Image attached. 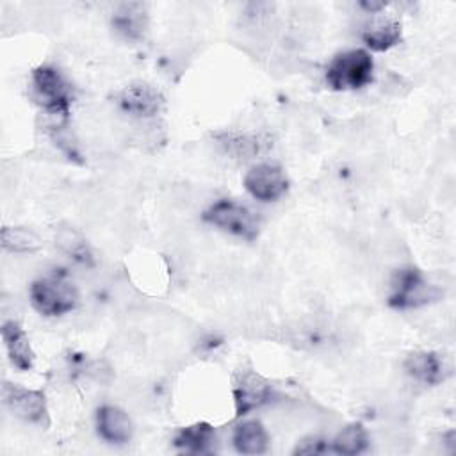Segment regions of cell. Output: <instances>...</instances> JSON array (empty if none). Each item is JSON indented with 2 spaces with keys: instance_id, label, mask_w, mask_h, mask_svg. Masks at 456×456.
Returning <instances> with one entry per match:
<instances>
[{
  "instance_id": "6da1fadb",
  "label": "cell",
  "mask_w": 456,
  "mask_h": 456,
  "mask_svg": "<svg viewBox=\"0 0 456 456\" xmlns=\"http://www.w3.org/2000/svg\"><path fill=\"white\" fill-rule=\"evenodd\" d=\"M30 303L41 315H64L78 305V290L73 281L68 280L64 271L52 273L32 281Z\"/></svg>"
},
{
  "instance_id": "7a4b0ae2",
  "label": "cell",
  "mask_w": 456,
  "mask_h": 456,
  "mask_svg": "<svg viewBox=\"0 0 456 456\" xmlns=\"http://www.w3.org/2000/svg\"><path fill=\"white\" fill-rule=\"evenodd\" d=\"M372 71L374 61L367 50H346L326 66V84L335 91L360 89L372 80Z\"/></svg>"
},
{
  "instance_id": "3957f363",
  "label": "cell",
  "mask_w": 456,
  "mask_h": 456,
  "mask_svg": "<svg viewBox=\"0 0 456 456\" xmlns=\"http://www.w3.org/2000/svg\"><path fill=\"white\" fill-rule=\"evenodd\" d=\"M30 82H32L34 98L43 107V110L50 116L68 119L73 96H71V86L66 82L61 71L48 64L37 66L32 71Z\"/></svg>"
},
{
  "instance_id": "277c9868",
  "label": "cell",
  "mask_w": 456,
  "mask_h": 456,
  "mask_svg": "<svg viewBox=\"0 0 456 456\" xmlns=\"http://www.w3.org/2000/svg\"><path fill=\"white\" fill-rule=\"evenodd\" d=\"M203 221L246 240H255L260 232L258 216L233 200H219L210 205L203 212Z\"/></svg>"
},
{
  "instance_id": "5b68a950",
  "label": "cell",
  "mask_w": 456,
  "mask_h": 456,
  "mask_svg": "<svg viewBox=\"0 0 456 456\" xmlns=\"http://www.w3.org/2000/svg\"><path fill=\"white\" fill-rule=\"evenodd\" d=\"M390 296L388 305L397 310L404 308H417L435 301L440 292L429 285L422 273L415 267H403L399 269L390 283Z\"/></svg>"
},
{
  "instance_id": "8992f818",
  "label": "cell",
  "mask_w": 456,
  "mask_h": 456,
  "mask_svg": "<svg viewBox=\"0 0 456 456\" xmlns=\"http://www.w3.org/2000/svg\"><path fill=\"white\" fill-rule=\"evenodd\" d=\"M2 397L5 406L20 419L48 426V408H46V397L41 390H30L23 388L12 383H4Z\"/></svg>"
},
{
  "instance_id": "52a82bcc",
  "label": "cell",
  "mask_w": 456,
  "mask_h": 456,
  "mask_svg": "<svg viewBox=\"0 0 456 456\" xmlns=\"http://www.w3.org/2000/svg\"><path fill=\"white\" fill-rule=\"evenodd\" d=\"M246 191L258 201H276L287 189L289 180L285 171L276 164H256L244 176Z\"/></svg>"
},
{
  "instance_id": "ba28073f",
  "label": "cell",
  "mask_w": 456,
  "mask_h": 456,
  "mask_svg": "<svg viewBox=\"0 0 456 456\" xmlns=\"http://www.w3.org/2000/svg\"><path fill=\"white\" fill-rule=\"evenodd\" d=\"M271 397V385L265 378L255 370H242L235 378L233 399H235V415L242 417L251 410L262 406Z\"/></svg>"
},
{
  "instance_id": "9c48e42d",
  "label": "cell",
  "mask_w": 456,
  "mask_h": 456,
  "mask_svg": "<svg viewBox=\"0 0 456 456\" xmlns=\"http://www.w3.org/2000/svg\"><path fill=\"white\" fill-rule=\"evenodd\" d=\"M164 105L162 94L150 84L135 82L126 86L119 94V107L139 118H150L155 116Z\"/></svg>"
},
{
  "instance_id": "30bf717a",
  "label": "cell",
  "mask_w": 456,
  "mask_h": 456,
  "mask_svg": "<svg viewBox=\"0 0 456 456\" xmlns=\"http://www.w3.org/2000/svg\"><path fill=\"white\" fill-rule=\"evenodd\" d=\"M98 435L109 444H126L132 438V420L118 406L103 404L96 411Z\"/></svg>"
},
{
  "instance_id": "8fae6325",
  "label": "cell",
  "mask_w": 456,
  "mask_h": 456,
  "mask_svg": "<svg viewBox=\"0 0 456 456\" xmlns=\"http://www.w3.org/2000/svg\"><path fill=\"white\" fill-rule=\"evenodd\" d=\"M2 340L11 363L20 370H30L34 365V353L25 330L16 321H5L2 324Z\"/></svg>"
},
{
  "instance_id": "7c38bea8",
  "label": "cell",
  "mask_w": 456,
  "mask_h": 456,
  "mask_svg": "<svg viewBox=\"0 0 456 456\" xmlns=\"http://www.w3.org/2000/svg\"><path fill=\"white\" fill-rule=\"evenodd\" d=\"M406 372L420 383L438 385L445 378L444 362L436 353L431 351H417L408 354L404 360Z\"/></svg>"
},
{
  "instance_id": "4fadbf2b",
  "label": "cell",
  "mask_w": 456,
  "mask_h": 456,
  "mask_svg": "<svg viewBox=\"0 0 456 456\" xmlns=\"http://www.w3.org/2000/svg\"><path fill=\"white\" fill-rule=\"evenodd\" d=\"M233 445L240 454H264L269 447V435L262 422L246 420L235 428Z\"/></svg>"
},
{
  "instance_id": "5bb4252c",
  "label": "cell",
  "mask_w": 456,
  "mask_h": 456,
  "mask_svg": "<svg viewBox=\"0 0 456 456\" xmlns=\"http://www.w3.org/2000/svg\"><path fill=\"white\" fill-rule=\"evenodd\" d=\"M112 27L126 39H141L146 30V11L142 4H123L112 16Z\"/></svg>"
},
{
  "instance_id": "9a60e30c",
  "label": "cell",
  "mask_w": 456,
  "mask_h": 456,
  "mask_svg": "<svg viewBox=\"0 0 456 456\" xmlns=\"http://www.w3.org/2000/svg\"><path fill=\"white\" fill-rule=\"evenodd\" d=\"M219 144L224 148L226 153L237 157V159H253L260 155L267 146L269 141L262 139L260 135H249L240 132H226L217 135Z\"/></svg>"
},
{
  "instance_id": "2e32d148",
  "label": "cell",
  "mask_w": 456,
  "mask_h": 456,
  "mask_svg": "<svg viewBox=\"0 0 456 456\" xmlns=\"http://www.w3.org/2000/svg\"><path fill=\"white\" fill-rule=\"evenodd\" d=\"M173 442L183 452H207L214 442V428L207 422H196L180 429Z\"/></svg>"
},
{
  "instance_id": "e0dca14e",
  "label": "cell",
  "mask_w": 456,
  "mask_h": 456,
  "mask_svg": "<svg viewBox=\"0 0 456 456\" xmlns=\"http://www.w3.org/2000/svg\"><path fill=\"white\" fill-rule=\"evenodd\" d=\"M363 43L374 52H385L401 41V23L395 20L378 21L362 34Z\"/></svg>"
},
{
  "instance_id": "ac0fdd59",
  "label": "cell",
  "mask_w": 456,
  "mask_h": 456,
  "mask_svg": "<svg viewBox=\"0 0 456 456\" xmlns=\"http://www.w3.org/2000/svg\"><path fill=\"white\" fill-rule=\"evenodd\" d=\"M369 436L365 428L360 422H353L346 426L331 442V452L337 454H360L367 449Z\"/></svg>"
},
{
  "instance_id": "d6986e66",
  "label": "cell",
  "mask_w": 456,
  "mask_h": 456,
  "mask_svg": "<svg viewBox=\"0 0 456 456\" xmlns=\"http://www.w3.org/2000/svg\"><path fill=\"white\" fill-rule=\"evenodd\" d=\"M2 248L12 253H34L41 248V239L28 228L4 226L0 232Z\"/></svg>"
},
{
  "instance_id": "ffe728a7",
  "label": "cell",
  "mask_w": 456,
  "mask_h": 456,
  "mask_svg": "<svg viewBox=\"0 0 456 456\" xmlns=\"http://www.w3.org/2000/svg\"><path fill=\"white\" fill-rule=\"evenodd\" d=\"M57 246L66 253L69 255L75 262H80V264H91L93 256H91V249L86 242V239L75 232L73 228H61L57 232Z\"/></svg>"
},
{
  "instance_id": "44dd1931",
  "label": "cell",
  "mask_w": 456,
  "mask_h": 456,
  "mask_svg": "<svg viewBox=\"0 0 456 456\" xmlns=\"http://www.w3.org/2000/svg\"><path fill=\"white\" fill-rule=\"evenodd\" d=\"M330 451L331 447L328 445V442L317 436H308L297 444V447L294 449V454H324Z\"/></svg>"
}]
</instances>
